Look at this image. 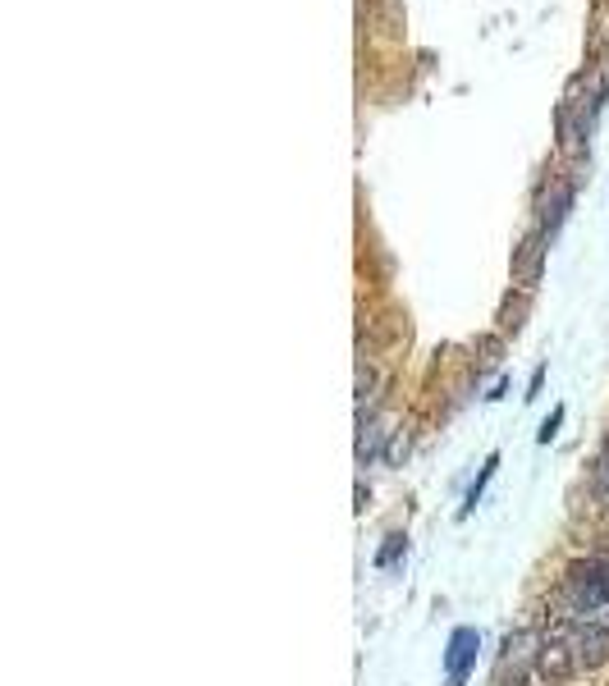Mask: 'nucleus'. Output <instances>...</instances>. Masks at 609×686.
I'll list each match as a JSON object with an SVG mask.
<instances>
[{"label": "nucleus", "instance_id": "1a4fd4ad", "mask_svg": "<svg viewBox=\"0 0 609 686\" xmlns=\"http://www.w3.org/2000/svg\"><path fill=\"white\" fill-rule=\"evenodd\" d=\"M495 472H500V453H490V458H486V467H481V472H477V481H472V490H468V508H463V513H472V508L481 504V494H486V485L495 481Z\"/></svg>", "mask_w": 609, "mask_h": 686}, {"label": "nucleus", "instance_id": "f8f14e48", "mask_svg": "<svg viewBox=\"0 0 609 686\" xmlns=\"http://www.w3.org/2000/svg\"><path fill=\"white\" fill-rule=\"evenodd\" d=\"M559 426H564V408H555V412H550V417H545V426H541V435H536V440H541V444H550V440H555V435H559Z\"/></svg>", "mask_w": 609, "mask_h": 686}, {"label": "nucleus", "instance_id": "f03ea898", "mask_svg": "<svg viewBox=\"0 0 609 686\" xmlns=\"http://www.w3.org/2000/svg\"><path fill=\"white\" fill-rule=\"evenodd\" d=\"M550 632H559L568 641L577 668H600V664H609V622H600V618H577V613L559 609L555 622H550Z\"/></svg>", "mask_w": 609, "mask_h": 686}, {"label": "nucleus", "instance_id": "0eeeda50", "mask_svg": "<svg viewBox=\"0 0 609 686\" xmlns=\"http://www.w3.org/2000/svg\"><path fill=\"white\" fill-rule=\"evenodd\" d=\"M582 138H587V129H577L573 124V106H559V147H564L568 156H577V151L587 147Z\"/></svg>", "mask_w": 609, "mask_h": 686}, {"label": "nucleus", "instance_id": "ddd939ff", "mask_svg": "<svg viewBox=\"0 0 609 686\" xmlns=\"http://www.w3.org/2000/svg\"><path fill=\"white\" fill-rule=\"evenodd\" d=\"M403 449H408V440H403V435H394V444H390V453H385V458L399 462V458H403Z\"/></svg>", "mask_w": 609, "mask_h": 686}, {"label": "nucleus", "instance_id": "423d86ee", "mask_svg": "<svg viewBox=\"0 0 609 686\" xmlns=\"http://www.w3.org/2000/svg\"><path fill=\"white\" fill-rule=\"evenodd\" d=\"M568 206H573V183H555V188L545 193V202H541V234L545 238H555L559 229H564Z\"/></svg>", "mask_w": 609, "mask_h": 686}, {"label": "nucleus", "instance_id": "39448f33", "mask_svg": "<svg viewBox=\"0 0 609 686\" xmlns=\"http://www.w3.org/2000/svg\"><path fill=\"white\" fill-rule=\"evenodd\" d=\"M545 243H550V238H545L541 229L522 238L518 257H513V279H518V284H536V279H541V266H545Z\"/></svg>", "mask_w": 609, "mask_h": 686}, {"label": "nucleus", "instance_id": "9d476101", "mask_svg": "<svg viewBox=\"0 0 609 686\" xmlns=\"http://www.w3.org/2000/svg\"><path fill=\"white\" fill-rule=\"evenodd\" d=\"M591 490H596L600 504H609V440H605V449H600L596 467H591Z\"/></svg>", "mask_w": 609, "mask_h": 686}, {"label": "nucleus", "instance_id": "6e6552de", "mask_svg": "<svg viewBox=\"0 0 609 686\" xmlns=\"http://www.w3.org/2000/svg\"><path fill=\"white\" fill-rule=\"evenodd\" d=\"M358 430H362V435H358V467H367V462L376 458V444H381L385 430H381V421H376V417H362Z\"/></svg>", "mask_w": 609, "mask_h": 686}, {"label": "nucleus", "instance_id": "7ed1b4c3", "mask_svg": "<svg viewBox=\"0 0 609 686\" xmlns=\"http://www.w3.org/2000/svg\"><path fill=\"white\" fill-rule=\"evenodd\" d=\"M532 659H536V673H541L545 682H564V677L577 673V659H573V650H568V641L559 632H545L541 641H536Z\"/></svg>", "mask_w": 609, "mask_h": 686}, {"label": "nucleus", "instance_id": "f257e3e1", "mask_svg": "<svg viewBox=\"0 0 609 686\" xmlns=\"http://www.w3.org/2000/svg\"><path fill=\"white\" fill-rule=\"evenodd\" d=\"M559 600L577 618H600L609 622V558H577L564 572Z\"/></svg>", "mask_w": 609, "mask_h": 686}, {"label": "nucleus", "instance_id": "9b49d317", "mask_svg": "<svg viewBox=\"0 0 609 686\" xmlns=\"http://www.w3.org/2000/svg\"><path fill=\"white\" fill-rule=\"evenodd\" d=\"M399 554H403V536H385L381 554H376V568H390V563H394Z\"/></svg>", "mask_w": 609, "mask_h": 686}, {"label": "nucleus", "instance_id": "20e7f679", "mask_svg": "<svg viewBox=\"0 0 609 686\" xmlns=\"http://www.w3.org/2000/svg\"><path fill=\"white\" fill-rule=\"evenodd\" d=\"M477 650H481V636L477 627H454L449 636V650H445V673H449V686H463L477 664Z\"/></svg>", "mask_w": 609, "mask_h": 686}]
</instances>
